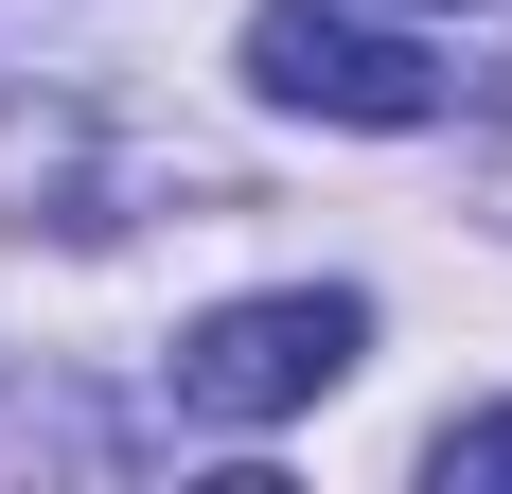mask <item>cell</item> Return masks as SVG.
I'll return each mask as SVG.
<instances>
[{"mask_svg": "<svg viewBox=\"0 0 512 494\" xmlns=\"http://www.w3.org/2000/svg\"><path fill=\"white\" fill-rule=\"evenodd\" d=\"M371 353V300L354 283H265V300H212L177 336V424H301L336 371Z\"/></svg>", "mask_w": 512, "mask_h": 494, "instance_id": "6da1fadb", "label": "cell"}, {"mask_svg": "<svg viewBox=\"0 0 512 494\" xmlns=\"http://www.w3.org/2000/svg\"><path fill=\"white\" fill-rule=\"evenodd\" d=\"M248 89L301 106V124L407 142V124H442V53L389 36V18H336V0H265V18H248Z\"/></svg>", "mask_w": 512, "mask_h": 494, "instance_id": "7a4b0ae2", "label": "cell"}, {"mask_svg": "<svg viewBox=\"0 0 512 494\" xmlns=\"http://www.w3.org/2000/svg\"><path fill=\"white\" fill-rule=\"evenodd\" d=\"M424 477H442V494H512V406L442 424V442H424Z\"/></svg>", "mask_w": 512, "mask_h": 494, "instance_id": "3957f363", "label": "cell"}]
</instances>
